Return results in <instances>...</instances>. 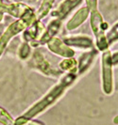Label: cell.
<instances>
[{
    "label": "cell",
    "instance_id": "cell-1",
    "mask_svg": "<svg viewBox=\"0 0 118 125\" xmlns=\"http://www.w3.org/2000/svg\"><path fill=\"white\" fill-rule=\"evenodd\" d=\"M91 25L93 31L96 37L97 46L100 50H105L107 48V41L104 35V30L107 29V25L104 24L101 15L96 10H93L91 13Z\"/></svg>",
    "mask_w": 118,
    "mask_h": 125
},
{
    "label": "cell",
    "instance_id": "cell-2",
    "mask_svg": "<svg viewBox=\"0 0 118 125\" xmlns=\"http://www.w3.org/2000/svg\"><path fill=\"white\" fill-rule=\"evenodd\" d=\"M103 79H104V90L106 93L112 91V58L110 52H106L103 55Z\"/></svg>",
    "mask_w": 118,
    "mask_h": 125
},
{
    "label": "cell",
    "instance_id": "cell-3",
    "mask_svg": "<svg viewBox=\"0 0 118 125\" xmlns=\"http://www.w3.org/2000/svg\"><path fill=\"white\" fill-rule=\"evenodd\" d=\"M80 2L81 0H63L58 7L56 11L53 12V15L57 16L59 19L64 18L71 11V10H73Z\"/></svg>",
    "mask_w": 118,
    "mask_h": 125
},
{
    "label": "cell",
    "instance_id": "cell-4",
    "mask_svg": "<svg viewBox=\"0 0 118 125\" xmlns=\"http://www.w3.org/2000/svg\"><path fill=\"white\" fill-rule=\"evenodd\" d=\"M49 48L53 52H55L57 54L63 56H67L68 57V56H71L74 55V52H72V50L67 48L59 39H52L50 41Z\"/></svg>",
    "mask_w": 118,
    "mask_h": 125
},
{
    "label": "cell",
    "instance_id": "cell-5",
    "mask_svg": "<svg viewBox=\"0 0 118 125\" xmlns=\"http://www.w3.org/2000/svg\"><path fill=\"white\" fill-rule=\"evenodd\" d=\"M89 11H90V9L88 7L87 8H82V9H80L78 12L75 14L74 17L68 22L67 28L68 29H75L77 26H79L88 17Z\"/></svg>",
    "mask_w": 118,
    "mask_h": 125
},
{
    "label": "cell",
    "instance_id": "cell-6",
    "mask_svg": "<svg viewBox=\"0 0 118 125\" xmlns=\"http://www.w3.org/2000/svg\"><path fill=\"white\" fill-rule=\"evenodd\" d=\"M65 42L70 45H76V46H80V47H90L92 46V42L90 39L85 37H76L66 39Z\"/></svg>",
    "mask_w": 118,
    "mask_h": 125
},
{
    "label": "cell",
    "instance_id": "cell-7",
    "mask_svg": "<svg viewBox=\"0 0 118 125\" xmlns=\"http://www.w3.org/2000/svg\"><path fill=\"white\" fill-rule=\"evenodd\" d=\"M60 26H61V21H60V19L52 21V22L49 24V25H48V28H47L46 33L44 34V38L42 39V42H46V41L49 40L52 36H54L57 32H58L59 28H60Z\"/></svg>",
    "mask_w": 118,
    "mask_h": 125
},
{
    "label": "cell",
    "instance_id": "cell-8",
    "mask_svg": "<svg viewBox=\"0 0 118 125\" xmlns=\"http://www.w3.org/2000/svg\"><path fill=\"white\" fill-rule=\"evenodd\" d=\"M93 55H94V52L87 53V54H84L83 56H81L80 60H79V72H83L88 67V65H90V63L93 59Z\"/></svg>",
    "mask_w": 118,
    "mask_h": 125
},
{
    "label": "cell",
    "instance_id": "cell-9",
    "mask_svg": "<svg viewBox=\"0 0 118 125\" xmlns=\"http://www.w3.org/2000/svg\"><path fill=\"white\" fill-rule=\"evenodd\" d=\"M53 2H54V0H44L43 5H42V8H41L40 10H39V15H40V17H43V16H44L46 13L48 12V10H49V9L51 8V6H52Z\"/></svg>",
    "mask_w": 118,
    "mask_h": 125
},
{
    "label": "cell",
    "instance_id": "cell-10",
    "mask_svg": "<svg viewBox=\"0 0 118 125\" xmlns=\"http://www.w3.org/2000/svg\"><path fill=\"white\" fill-rule=\"evenodd\" d=\"M108 42H109V43H112V42H114V41H116L118 39V24L114 25L113 27H112V29L111 31L108 33Z\"/></svg>",
    "mask_w": 118,
    "mask_h": 125
},
{
    "label": "cell",
    "instance_id": "cell-11",
    "mask_svg": "<svg viewBox=\"0 0 118 125\" xmlns=\"http://www.w3.org/2000/svg\"><path fill=\"white\" fill-rule=\"evenodd\" d=\"M75 64H76V62H75L74 59H67V60H64L61 64V66H62V68H63V69L68 70V69H71L72 67L74 68Z\"/></svg>",
    "mask_w": 118,
    "mask_h": 125
},
{
    "label": "cell",
    "instance_id": "cell-12",
    "mask_svg": "<svg viewBox=\"0 0 118 125\" xmlns=\"http://www.w3.org/2000/svg\"><path fill=\"white\" fill-rule=\"evenodd\" d=\"M87 2L88 8L93 10H96V0H86Z\"/></svg>",
    "mask_w": 118,
    "mask_h": 125
}]
</instances>
